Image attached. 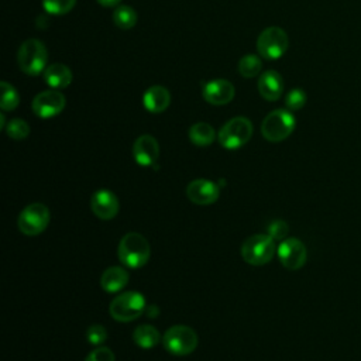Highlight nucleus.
I'll use <instances>...</instances> for the list:
<instances>
[{"label": "nucleus", "mask_w": 361, "mask_h": 361, "mask_svg": "<svg viewBox=\"0 0 361 361\" xmlns=\"http://www.w3.org/2000/svg\"><path fill=\"white\" fill-rule=\"evenodd\" d=\"M118 258L128 268H141L149 259V244L144 235L130 231L120 240Z\"/></svg>", "instance_id": "f257e3e1"}, {"label": "nucleus", "mask_w": 361, "mask_h": 361, "mask_svg": "<svg viewBox=\"0 0 361 361\" xmlns=\"http://www.w3.org/2000/svg\"><path fill=\"white\" fill-rule=\"evenodd\" d=\"M48 52L45 45L35 38L24 41L17 54V62L20 69L31 76L41 73L47 65Z\"/></svg>", "instance_id": "f03ea898"}, {"label": "nucleus", "mask_w": 361, "mask_h": 361, "mask_svg": "<svg viewBox=\"0 0 361 361\" xmlns=\"http://www.w3.org/2000/svg\"><path fill=\"white\" fill-rule=\"evenodd\" d=\"M296 120L289 110L278 109L271 111L261 124V133L265 140L279 142L288 138L295 130Z\"/></svg>", "instance_id": "7ed1b4c3"}, {"label": "nucleus", "mask_w": 361, "mask_h": 361, "mask_svg": "<svg viewBox=\"0 0 361 361\" xmlns=\"http://www.w3.org/2000/svg\"><path fill=\"white\" fill-rule=\"evenodd\" d=\"M145 310V298L135 290H128L114 298L109 306L110 316L117 322H133Z\"/></svg>", "instance_id": "20e7f679"}, {"label": "nucleus", "mask_w": 361, "mask_h": 361, "mask_svg": "<svg viewBox=\"0 0 361 361\" xmlns=\"http://www.w3.org/2000/svg\"><path fill=\"white\" fill-rule=\"evenodd\" d=\"M275 240L269 234H254L241 245V255L250 265H265L275 254Z\"/></svg>", "instance_id": "39448f33"}, {"label": "nucleus", "mask_w": 361, "mask_h": 361, "mask_svg": "<svg viewBox=\"0 0 361 361\" xmlns=\"http://www.w3.org/2000/svg\"><path fill=\"white\" fill-rule=\"evenodd\" d=\"M252 135V123L247 117L228 120L219 131V142L227 149H237L247 144Z\"/></svg>", "instance_id": "423d86ee"}, {"label": "nucleus", "mask_w": 361, "mask_h": 361, "mask_svg": "<svg viewBox=\"0 0 361 361\" xmlns=\"http://www.w3.org/2000/svg\"><path fill=\"white\" fill-rule=\"evenodd\" d=\"M164 347L173 355H188L197 347V334L182 324L169 327L162 337Z\"/></svg>", "instance_id": "0eeeda50"}, {"label": "nucleus", "mask_w": 361, "mask_h": 361, "mask_svg": "<svg viewBox=\"0 0 361 361\" xmlns=\"http://www.w3.org/2000/svg\"><path fill=\"white\" fill-rule=\"evenodd\" d=\"M289 45V39L286 32L279 27H268L265 28L258 39L257 49L261 56L265 59H278L281 58Z\"/></svg>", "instance_id": "6e6552de"}, {"label": "nucleus", "mask_w": 361, "mask_h": 361, "mask_svg": "<svg viewBox=\"0 0 361 361\" xmlns=\"http://www.w3.org/2000/svg\"><path fill=\"white\" fill-rule=\"evenodd\" d=\"M49 223V210L42 203H31L18 214V228L25 235H37L42 233Z\"/></svg>", "instance_id": "1a4fd4ad"}, {"label": "nucleus", "mask_w": 361, "mask_h": 361, "mask_svg": "<svg viewBox=\"0 0 361 361\" xmlns=\"http://www.w3.org/2000/svg\"><path fill=\"white\" fill-rule=\"evenodd\" d=\"M278 258L281 264L288 269H299L305 265L307 251L305 244L295 237L285 238L278 247Z\"/></svg>", "instance_id": "9d476101"}, {"label": "nucleus", "mask_w": 361, "mask_h": 361, "mask_svg": "<svg viewBox=\"0 0 361 361\" xmlns=\"http://www.w3.org/2000/svg\"><path fill=\"white\" fill-rule=\"evenodd\" d=\"M65 96L58 90H44L38 93L32 103V111L41 118H51L58 116L65 107Z\"/></svg>", "instance_id": "9b49d317"}, {"label": "nucleus", "mask_w": 361, "mask_h": 361, "mask_svg": "<svg viewBox=\"0 0 361 361\" xmlns=\"http://www.w3.org/2000/svg\"><path fill=\"white\" fill-rule=\"evenodd\" d=\"M186 195L190 202L206 206L212 204L219 199L220 190L217 183L207 179H195L186 188Z\"/></svg>", "instance_id": "f8f14e48"}, {"label": "nucleus", "mask_w": 361, "mask_h": 361, "mask_svg": "<svg viewBox=\"0 0 361 361\" xmlns=\"http://www.w3.org/2000/svg\"><path fill=\"white\" fill-rule=\"evenodd\" d=\"M133 157L135 162L141 166H152L159 157V145L158 141L149 135H140L133 145Z\"/></svg>", "instance_id": "ddd939ff"}, {"label": "nucleus", "mask_w": 361, "mask_h": 361, "mask_svg": "<svg viewBox=\"0 0 361 361\" xmlns=\"http://www.w3.org/2000/svg\"><path fill=\"white\" fill-rule=\"evenodd\" d=\"M202 94L207 103L214 106H223L233 100L234 86L226 79H214L203 86Z\"/></svg>", "instance_id": "4468645a"}, {"label": "nucleus", "mask_w": 361, "mask_h": 361, "mask_svg": "<svg viewBox=\"0 0 361 361\" xmlns=\"http://www.w3.org/2000/svg\"><path fill=\"white\" fill-rule=\"evenodd\" d=\"M90 209L96 217L110 220L118 213V199L111 190L100 189L92 196Z\"/></svg>", "instance_id": "2eb2a0df"}, {"label": "nucleus", "mask_w": 361, "mask_h": 361, "mask_svg": "<svg viewBox=\"0 0 361 361\" xmlns=\"http://www.w3.org/2000/svg\"><path fill=\"white\" fill-rule=\"evenodd\" d=\"M283 90V80L281 75L275 71H265L261 73L258 79V92L259 94L268 100V102H275L281 97Z\"/></svg>", "instance_id": "dca6fc26"}, {"label": "nucleus", "mask_w": 361, "mask_h": 361, "mask_svg": "<svg viewBox=\"0 0 361 361\" xmlns=\"http://www.w3.org/2000/svg\"><path fill=\"white\" fill-rule=\"evenodd\" d=\"M171 103V94L164 86H151L145 90L142 96L144 107L151 113H162L168 109Z\"/></svg>", "instance_id": "f3484780"}, {"label": "nucleus", "mask_w": 361, "mask_h": 361, "mask_svg": "<svg viewBox=\"0 0 361 361\" xmlns=\"http://www.w3.org/2000/svg\"><path fill=\"white\" fill-rule=\"evenodd\" d=\"M128 283V274L121 267H109L100 278V285L106 292L114 293Z\"/></svg>", "instance_id": "a211bd4d"}, {"label": "nucleus", "mask_w": 361, "mask_h": 361, "mask_svg": "<svg viewBox=\"0 0 361 361\" xmlns=\"http://www.w3.org/2000/svg\"><path fill=\"white\" fill-rule=\"evenodd\" d=\"M44 80L54 89H63L72 82V72L63 63H52L44 71Z\"/></svg>", "instance_id": "6ab92c4d"}, {"label": "nucleus", "mask_w": 361, "mask_h": 361, "mask_svg": "<svg viewBox=\"0 0 361 361\" xmlns=\"http://www.w3.org/2000/svg\"><path fill=\"white\" fill-rule=\"evenodd\" d=\"M133 340L141 348H152L159 343V333L151 324H140L133 333Z\"/></svg>", "instance_id": "aec40b11"}, {"label": "nucleus", "mask_w": 361, "mask_h": 361, "mask_svg": "<svg viewBox=\"0 0 361 361\" xmlns=\"http://www.w3.org/2000/svg\"><path fill=\"white\" fill-rule=\"evenodd\" d=\"M214 128L207 123H196L189 128V140L199 147H207L214 141Z\"/></svg>", "instance_id": "412c9836"}, {"label": "nucleus", "mask_w": 361, "mask_h": 361, "mask_svg": "<svg viewBox=\"0 0 361 361\" xmlns=\"http://www.w3.org/2000/svg\"><path fill=\"white\" fill-rule=\"evenodd\" d=\"M113 23L121 30L133 28L137 23V13L130 6H118L113 11Z\"/></svg>", "instance_id": "4be33fe9"}, {"label": "nucleus", "mask_w": 361, "mask_h": 361, "mask_svg": "<svg viewBox=\"0 0 361 361\" xmlns=\"http://www.w3.org/2000/svg\"><path fill=\"white\" fill-rule=\"evenodd\" d=\"M261 68H262V62H261L259 56H257L254 54L244 55L238 62V72L243 78L257 76L259 73Z\"/></svg>", "instance_id": "5701e85b"}, {"label": "nucleus", "mask_w": 361, "mask_h": 361, "mask_svg": "<svg viewBox=\"0 0 361 361\" xmlns=\"http://www.w3.org/2000/svg\"><path fill=\"white\" fill-rule=\"evenodd\" d=\"M0 90H1L0 107L6 111L14 110L20 103V96H18V92L16 90V87L11 86L7 82H1L0 83Z\"/></svg>", "instance_id": "b1692460"}, {"label": "nucleus", "mask_w": 361, "mask_h": 361, "mask_svg": "<svg viewBox=\"0 0 361 361\" xmlns=\"http://www.w3.org/2000/svg\"><path fill=\"white\" fill-rule=\"evenodd\" d=\"M75 3L76 0H42V7L49 14L62 16L69 13L73 8Z\"/></svg>", "instance_id": "393cba45"}, {"label": "nucleus", "mask_w": 361, "mask_h": 361, "mask_svg": "<svg viewBox=\"0 0 361 361\" xmlns=\"http://www.w3.org/2000/svg\"><path fill=\"white\" fill-rule=\"evenodd\" d=\"M7 135L13 140H24L30 134V126L21 118H13L6 127Z\"/></svg>", "instance_id": "a878e982"}, {"label": "nucleus", "mask_w": 361, "mask_h": 361, "mask_svg": "<svg viewBox=\"0 0 361 361\" xmlns=\"http://www.w3.org/2000/svg\"><path fill=\"white\" fill-rule=\"evenodd\" d=\"M306 103V93L303 92V89H292L286 97H285V104L289 110H299L305 106Z\"/></svg>", "instance_id": "bb28decb"}, {"label": "nucleus", "mask_w": 361, "mask_h": 361, "mask_svg": "<svg viewBox=\"0 0 361 361\" xmlns=\"http://www.w3.org/2000/svg\"><path fill=\"white\" fill-rule=\"evenodd\" d=\"M106 338H107V331L102 324H92L86 330V340L92 345H100L106 341Z\"/></svg>", "instance_id": "cd10ccee"}, {"label": "nucleus", "mask_w": 361, "mask_h": 361, "mask_svg": "<svg viewBox=\"0 0 361 361\" xmlns=\"http://www.w3.org/2000/svg\"><path fill=\"white\" fill-rule=\"evenodd\" d=\"M288 231H289L288 223L283 220H279V219L271 221L268 226V234L274 240H283L288 235Z\"/></svg>", "instance_id": "c85d7f7f"}, {"label": "nucleus", "mask_w": 361, "mask_h": 361, "mask_svg": "<svg viewBox=\"0 0 361 361\" xmlns=\"http://www.w3.org/2000/svg\"><path fill=\"white\" fill-rule=\"evenodd\" d=\"M85 361H114V354L110 348L100 345L90 351Z\"/></svg>", "instance_id": "c756f323"}, {"label": "nucleus", "mask_w": 361, "mask_h": 361, "mask_svg": "<svg viewBox=\"0 0 361 361\" xmlns=\"http://www.w3.org/2000/svg\"><path fill=\"white\" fill-rule=\"evenodd\" d=\"M120 1H121V0H97V3L102 4V6H104V7H113V6L118 4Z\"/></svg>", "instance_id": "7c9ffc66"}, {"label": "nucleus", "mask_w": 361, "mask_h": 361, "mask_svg": "<svg viewBox=\"0 0 361 361\" xmlns=\"http://www.w3.org/2000/svg\"><path fill=\"white\" fill-rule=\"evenodd\" d=\"M3 127H4V116L0 114V128H3Z\"/></svg>", "instance_id": "2f4dec72"}]
</instances>
